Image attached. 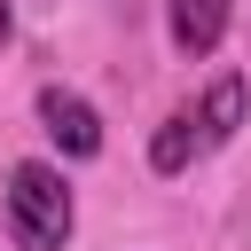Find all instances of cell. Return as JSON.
I'll return each instance as SVG.
<instances>
[{
    "instance_id": "2",
    "label": "cell",
    "mask_w": 251,
    "mask_h": 251,
    "mask_svg": "<svg viewBox=\"0 0 251 251\" xmlns=\"http://www.w3.org/2000/svg\"><path fill=\"white\" fill-rule=\"evenodd\" d=\"M0 220H8V243L16 251H63L71 227H78V196H71L63 165L16 157L8 165V188H0Z\"/></svg>"
},
{
    "instance_id": "5",
    "label": "cell",
    "mask_w": 251,
    "mask_h": 251,
    "mask_svg": "<svg viewBox=\"0 0 251 251\" xmlns=\"http://www.w3.org/2000/svg\"><path fill=\"white\" fill-rule=\"evenodd\" d=\"M8 31H16V8H8V0H0V47H8Z\"/></svg>"
},
{
    "instance_id": "4",
    "label": "cell",
    "mask_w": 251,
    "mask_h": 251,
    "mask_svg": "<svg viewBox=\"0 0 251 251\" xmlns=\"http://www.w3.org/2000/svg\"><path fill=\"white\" fill-rule=\"evenodd\" d=\"M227 0H165V39L180 47V55H220V39H227Z\"/></svg>"
},
{
    "instance_id": "3",
    "label": "cell",
    "mask_w": 251,
    "mask_h": 251,
    "mask_svg": "<svg viewBox=\"0 0 251 251\" xmlns=\"http://www.w3.org/2000/svg\"><path fill=\"white\" fill-rule=\"evenodd\" d=\"M31 118H39V133L55 141V157H63V165H86V157H102V110H94L78 86L47 78V86L31 94Z\"/></svg>"
},
{
    "instance_id": "1",
    "label": "cell",
    "mask_w": 251,
    "mask_h": 251,
    "mask_svg": "<svg viewBox=\"0 0 251 251\" xmlns=\"http://www.w3.org/2000/svg\"><path fill=\"white\" fill-rule=\"evenodd\" d=\"M243 126H251V78H243V71H220L196 102H180V110L149 133V173H157V180H180L188 165L220 157Z\"/></svg>"
}]
</instances>
